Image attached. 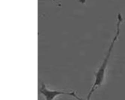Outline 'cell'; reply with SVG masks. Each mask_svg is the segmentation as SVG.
<instances>
[{"instance_id":"obj_1","label":"cell","mask_w":125,"mask_h":100,"mask_svg":"<svg viewBox=\"0 0 125 100\" xmlns=\"http://www.w3.org/2000/svg\"><path fill=\"white\" fill-rule=\"evenodd\" d=\"M120 31L121 29L120 28H117L116 29L114 38L112 39L111 44L110 45L107 54L106 56L105 57L104 59L103 60L101 65L99 67L97 71L96 72V73L95 74V80L88 94L87 100H91V96L94 91L96 90L97 88L101 86L103 82L104 79L106 69L107 67L110 58L114 47L115 43L117 41V39L120 35Z\"/></svg>"},{"instance_id":"obj_2","label":"cell","mask_w":125,"mask_h":100,"mask_svg":"<svg viewBox=\"0 0 125 100\" xmlns=\"http://www.w3.org/2000/svg\"><path fill=\"white\" fill-rule=\"evenodd\" d=\"M40 91L45 97L46 100H53L54 98L60 95H66L73 96L78 100H83L78 97L75 91L72 92H65L60 91L51 90L48 89L46 87L44 83L42 84V86Z\"/></svg>"}]
</instances>
